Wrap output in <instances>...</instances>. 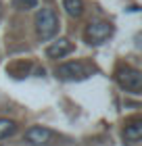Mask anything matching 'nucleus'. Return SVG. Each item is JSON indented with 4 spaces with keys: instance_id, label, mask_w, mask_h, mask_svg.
Listing matches in <instances>:
<instances>
[{
    "instance_id": "f03ea898",
    "label": "nucleus",
    "mask_w": 142,
    "mask_h": 146,
    "mask_svg": "<svg viewBox=\"0 0 142 146\" xmlns=\"http://www.w3.org/2000/svg\"><path fill=\"white\" fill-rule=\"evenodd\" d=\"M113 31H115V27L109 21H92V23H88V27L84 29V38H86L88 44L98 46V44H103L105 40H109L113 36Z\"/></svg>"
},
{
    "instance_id": "423d86ee",
    "label": "nucleus",
    "mask_w": 142,
    "mask_h": 146,
    "mask_svg": "<svg viewBox=\"0 0 142 146\" xmlns=\"http://www.w3.org/2000/svg\"><path fill=\"white\" fill-rule=\"evenodd\" d=\"M73 48H75V46H73L71 40L59 38V40H55V42L48 44V48H46V54H48L50 58H63V56H67V54H71Z\"/></svg>"
},
{
    "instance_id": "20e7f679",
    "label": "nucleus",
    "mask_w": 142,
    "mask_h": 146,
    "mask_svg": "<svg viewBox=\"0 0 142 146\" xmlns=\"http://www.w3.org/2000/svg\"><path fill=\"white\" fill-rule=\"evenodd\" d=\"M115 79H117V84H119L123 90H127V92L138 94V92L142 90V73H140L138 69L121 67L117 73H115Z\"/></svg>"
},
{
    "instance_id": "0eeeda50",
    "label": "nucleus",
    "mask_w": 142,
    "mask_h": 146,
    "mask_svg": "<svg viewBox=\"0 0 142 146\" xmlns=\"http://www.w3.org/2000/svg\"><path fill=\"white\" fill-rule=\"evenodd\" d=\"M140 138H142V119L134 117L123 127V142L125 144H136V142H140Z\"/></svg>"
},
{
    "instance_id": "9b49d317",
    "label": "nucleus",
    "mask_w": 142,
    "mask_h": 146,
    "mask_svg": "<svg viewBox=\"0 0 142 146\" xmlns=\"http://www.w3.org/2000/svg\"><path fill=\"white\" fill-rule=\"evenodd\" d=\"M11 4L17 11H29V9H36L38 6V0H11Z\"/></svg>"
},
{
    "instance_id": "39448f33",
    "label": "nucleus",
    "mask_w": 142,
    "mask_h": 146,
    "mask_svg": "<svg viewBox=\"0 0 142 146\" xmlns=\"http://www.w3.org/2000/svg\"><path fill=\"white\" fill-rule=\"evenodd\" d=\"M25 140H27L31 146H50L55 144L57 134L48 127H42V125H33L25 131Z\"/></svg>"
},
{
    "instance_id": "f257e3e1",
    "label": "nucleus",
    "mask_w": 142,
    "mask_h": 146,
    "mask_svg": "<svg viewBox=\"0 0 142 146\" xmlns=\"http://www.w3.org/2000/svg\"><path fill=\"white\" fill-rule=\"evenodd\" d=\"M59 29V17L52 9H40L36 15V34L40 40H50Z\"/></svg>"
},
{
    "instance_id": "7ed1b4c3",
    "label": "nucleus",
    "mask_w": 142,
    "mask_h": 146,
    "mask_svg": "<svg viewBox=\"0 0 142 146\" xmlns=\"http://www.w3.org/2000/svg\"><path fill=\"white\" fill-rule=\"evenodd\" d=\"M55 73H57L59 79H63V82H79V79H86L90 75V69H88L84 63H79V61H71V63L59 65Z\"/></svg>"
},
{
    "instance_id": "1a4fd4ad",
    "label": "nucleus",
    "mask_w": 142,
    "mask_h": 146,
    "mask_svg": "<svg viewBox=\"0 0 142 146\" xmlns=\"http://www.w3.org/2000/svg\"><path fill=\"white\" fill-rule=\"evenodd\" d=\"M63 9L69 17H82L84 15V0H63Z\"/></svg>"
},
{
    "instance_id": "6e6552de",
    "label": "nucleus",
    "mask_w": 142,
    "mask_h": 146,
    "mask_svg": "<svg viewBox=\"0 0 142 146\" xmlns=\"http://www.w3.org/2000/svg\"><path fill=\"white\" fill-rule=\"evenodd\" d=\"M33 65L29 61H23V58H17V61H13L6 65V73H9L11 77H15V79H21L25 75H29V71H31Z\"/></svg>"
},
{
    "instance_id": "9d476101",
    "label": "nucleus",
    "mask_w": 142,
    "mask_h": 146,
    "mask_svg": "<svg viewBox=\"0 0 142 146\" xmlns=\"http://www.w3.org/2000/svg\"><path fill=\"white\" fill-rule=\"evenodd\" d=\"M17 131V123L11 121V119H0V140L4 138H11Z\"/></svg>"
},
{
    "instance_id": "f8f14e48",
    "label": "nucleus",
    "mask_w": 142,
    "mask_h": 146,
    "mask_svg": "<svg viewBox=\"0 0 142 146\" xmlns=\"http://www.w3.org/2000/svg\"><path fill=\"white\" fill-rule=\"evenodd\" d=\"M0 15H2V4H0Z\"/></svg>"
}]
</instances>
